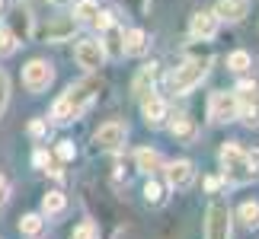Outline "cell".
<instances>
[{
  "mask_svg": "<svg viewBox=\"0 0 259 239\" xmlns=\"http://www.w3.org/2000/svg\"><path fill=\"white\" fill-rule=\"evenodd\" d=\"M93 99H96V86L93 83H74V86H67L61 96L55 99V105H52V118L58 125H71L77 122L90 105H93Z\"/></svg>",
  "mask_w": 259,
  "mask_h": 239,
  "instance_id": "1",
  "label": "cell"
},
{
  "mask_svg": "<svg viewBox=\"0 0 259 239\" xmlns=\"http://www.w3.org/2000/svg\"><path fill=\"white\" fill-rule=\"evenodd\" d=\"M218 159H221V172L231 185H246L256 178L250 169V159H246V150L237 141H227L221 147V153H218Z\"/></svg>",
  "mask_w": 259,
  "mask_h": 239,
  "instance_id": "2",
  "label": "cell"
},
{
  "mask_svg": "<svg viewBox=\"0 0 259 239\" xmlns=\"http://www.w3.org/2000/svg\"><path fill=\"white\" fill-rule=\"evenodd\" d=\"M205 77H208V61H202V57H189V61H183L170 77H166V83H170V93L186 96V93H192Z\"/></svg>",
  "mask_w": 259,
  "mask_h": 239,
  "instance_id": "3",
  "label": "cell"
},
{
  "mask_svg": "<svg viewBox=\"0 0 259 239\" xmlns=\"http://www.w3.org/2000/svg\"><path fill=\"white\" fill-rule=\"evenodd\" d=\"M7 32L13 35L19 45L32 42V35H35V16H32V7H29L26 0H13V4L7 7Z\"/></svg>",
  "mask_w": 259,
  "mask_h": 239,
  "instance_id": "4",
  "label": "cell"
},
{
  "mask_svg": "<svg viewBox=\"0 0 259 239\" xmlns=\"http://www.w3.org/2000/svg\"><path fill=\"white\" fill-rule=\"evenodd\" d=\"M234 99H237V118L246 128H259V86L240 83L234 89Z\"/></svg>",
  "mask_w": 259,
  "mask_h": 239,
  "instance_id": "5",
  "label": "cell"
},
{
  "mask_svg": "<svg viewBox=\"0 0 259 239\" xmlns=\"http://www.w3.org/2000/svg\"><path fill=\"white\" fill-rule=\"evenodd\" d=\"M205 239H231V207L211 201L205 211Z\"/></svg>",
  "mask_w": 259,
  "mask_h": 239,
  "instance_id": "6",
  "label": "cell"
},
{
  "mask_svg": "<svg viewBox=\"0 0 259 239\" xmlns=\"http://www.w3.org/2000/svg\"><path fill=\"white\" fill-rule=\"evenodd\" d=\"M23 83L29 93H45L48 86L55 83V67L45 61V57H32L26 67H23Z\"/></svg>",
  "mask_w": 259,
  "mask_h": 239,
  "instance_id": "7",
  "label": "cell"
},
{
  "mask_svg": "<svg viewBox=\"0 0 259 239\" xmlns=\"http://www.w3.org/2000/svg\"><path fill=\"white\" fill-rule=\"evenodd\" d=\"M208 118L211 125H231L237 122V99H234V89H218V93L208 96Z\"/></svg>",
  "mask_w": 259,
  "mask_h": 239,
  "instance_id": "8",
  "label": "cell"
},
{
  "mask_svg": "<svg viewBox=\"0 0 259 239\" xmlns=\"http://www.w3.org/2000/svg\"><path fill=\"white\" fill-rule=\"evenodd\" d=\"M77 19L74 16H55V19H48L45 23V29L38 32V38L42 42H48V45H61V42H71L74 38V32H77Z\"/></svg>",
  "mask_w": 259,
  "mask_h": 239,
  "instance_id": "9",
  "label": "cell"
},
{
  "mask_svg": "<svg viewBox=\"0 0 259 239\" xmlns=\"http://www.w3.org/2000/svg\"><path fill=\"white\" fill-rule=\"evenodd\" d=\"M125 137H128V128H125L122 122H106V125L96 128L93 144L99 147V150L115 153V150H122V147H125Z\"/></svg>",
  "mask_w": 259,
  "mask_h": 239,
  "instance_id": "10",
  "label": "cell"
},
{
  "mask_svg": "<svg viewBox=\"0 0 259 239\" xmlns=\"http://www.w3.org/2000/svg\"><path fill=\"white\" fill-rule=\"evenodd\" d=\"M74 57L83 71H99V67L106 64V48H103L99 38H83V42H77Z\"/></svg>",
  "mask_w": 259,
  "mask_h": 239,
  "instance_id": "11",
  "label": "cell"
},
{
  "mask_svg": "<svg viewBox=\"0 0 259 239\" xmlns=\"http://www.w3.org/2000/svg\"><path fill=\"white\" fill-rule=\"evenodd\" d=\"M218 29H221V23H218V16L211 10H198L192 16V23H189V35H192L195 42H211L218 35Z\"/></svg>",
  "mask_w": 259,
  "mask_h": 239,
  "instance_id": "12",
  "label": "cell"
},
{
  "mask_svg": "<svg viewBox=\"0 0 259 239\" xmlns=\"http://www.w3.org/2000/svg\"><path fill=\"white\" fill-rule=\"evenodd\" d=\"M163 172H166V185L176 188V192H186V188L195 182V166L189 163V159H176V163L163 166Z\"/></svg>",
  "mask_w": 259,
  "mask_h": 239,
  "instance_id": "13",
  "label": "cell"
},
{
  "mask_svg": "<svg viewBox=\"0 0 259 239\" xmlns=\"http://www.w3.org/2000/svg\"><path fill=\"white\" fill-rule=\"evenodd\" d=\"M211 13L218 16V23H243L250 13V0H218Z\"/></svg>",
  "mask_w": 259,
  "mask_h": 239,
  "instance_id": "14",
  "label": "cell"
},
{
  "mask_svg": "<svg viewBox=\"0 0 259 239\" xmlns=\"http://www.w3.org/2000/svg\"><path fill=\"white\" fill-rule=\"evenodd\" d=\"M141 112H144V122L147 128H160L166 118H170V108H166V99L160 96H154V93H147L141 99Z\"/></svg>",
  "mask_w": 259,
  "mask_h": 239,
  "instance_id": "15",
  "label": "cell"
},
{
  "mask_svg": "<svg viewBox=\"0 0 259 239\" xmlns=\"http://www.w3.org/2000/svg\"><path fill=\"white\" fill-rule=\"evenodd\" d=\"M170 134H173V141H176V144H192L195 137H198V125H195V118H192V115H176L173 122H170Z\"/></svg>",
  "mask_w": 259,
  "mask_h": 239,
  "instance_id": "16",
  "label": "cell"
},
{
  "mask_svg": "<svg viewBox=\"0 0 259 239\" xmlns=\"http://www.w3.org/2000/svg\"><path fill=\"white\" fill-rule=\"evenodd\" d=\"M103 32H106V38H99V42L106 48V57H125V32L118 29V23H112Z\"/></svg>",
  "mask_w": 259,
  "mask_h": 239,
  "instance_id": "17",
  "label": "cell"
},
{
  "mask_svg": "<svg viewBox=\"0 0 259 239\" xmlns=\"http://www.w3.org/2000/svg\"><path fill=\"white\" fill-rule=\"evenodd\" d=\"M151 42H147V32L144 29H128L125 32V54L128 57H144Z\"/></svg>",
  "mask_w": 259,
  "mask_h": 239,
  "instance_id": "18",
  "label": "cell"
},
{
  "mask_svg": "<svg viewBox=\"0 0 259 239\" xmlns=\"http://www.w3.org/2000/svg\"><path fill=\"white\" fill-rule=\"evenodd\" d=\"M135 163H138V169H141V172H147V175L160 172V169L166 166V163H163V156L157 153V150H151V147H141V150L135 153Z\"/></svg>",
  "mask_w": 259,
  "mask_h": 239,
  "instance_id": "19",
  "label": "cell"
},
{
  "mask_svg": "<svg viewBox=\"0 0 259 239\" xmlns=\"http://www.w3.org/2000/svg\"><path fill=\"white\" fill-rule=\"evenodd\" d=\"M154 77H157V67H154V64H151V67H144V71L135 77V86H132V89H135V96H138V99H144L147 93H151Z\"/></svg>",
  "mask_w": 259,
  "mask_h": 239,
  "instance_id": "20",
  "label": "cell"
},
{
  "mask_svg": "<svg viewBox=\"0 0 259 239\" xmlns=\"http://www.w3.org/2000/svg\"><path fill=\"white\" fill-rule=\"evenodd\" d=\"M253 67V57L250 51H243V48H237V51L227 54V71H234V74H246Z\"/></svg>",
  "mask_w": 259,
  "mask_h": 239,
  "instance_id": "21",
  "label": "cell"
},
{
  "mask_svg": "<svg viewBox=\"0 0 259 239\" xmlns=\"http://www.w3.org/2000/svg\"><path fill=\"white\" fill-rule=\"evenodd\" d=\"M96 13H99L96 0H77V4H74V19H77V23H93Z\"/></svg>",
  "mask_w": 259,
  "mask_h": 239,
  "instance_id": "22",
  "label": "cell"
},
{
  "mask_svg": "<svg viewBox=\"0 0 259 239\" xmlns=\"http://www.w3.org/2000/svg\"><path fill=\"white\" fill-rule=\"evenodd\" d=\"M237 217H240L243 226H250V230H256L259 226V201H243L240 211H237Z\"/></svg>",
  "mask_w": 259,
  "mask_h": 239,
  "instance_id": "23",
  "label": "cell"
},
{
  "mask_svg": "<svg viewBox=\"0 0 259 239\" xmlns=\"http://www.w3.org/2000/svg\"><path fill=\"white\" fill-rule=\"evenodd\" d=\"M42 230H45L42 214H26L23 220H19V233H23V236H38Z\"/></svg>",
  "mask_w": 259,
  "mask_h": 239,
  "instance_id": "24",
  "label": "cell"
},
{
  "mask_svg": "<svg viewBox=\"0 0 259 239\" xmlns=\"http://www.w3.org/2000/svg\"><path fill=\"white\" fill-rule=\"evenodd\" d=\"M64 207H67V198H64L61 192H48V195L42 198V211H45L48 217H52V214H61Z\"/></svg>",
  "mask_w": 259,
  "mask_h": 239,
  "instance_id": "25",
  "label": "cell"
},
{
  "mask_svg": "<svg viewBox=\"0 0 259 239\" xmlns=\"http://www.w3.org/2000/svg\"><path fill=\"white\" fill-rule=\"evenodd\" d=\"M144 201L151 204V207H160V204L166 201V195H163V185H160V182H154V178H151V182L144 185Z\"/></svg>",
  "mask_w": 259,
  "mask_h": 239,
  "instance_id": "26",
  "label": "cell"
},
{
  "mask_svg": "<svg viewBox=\"0 0 259 239\" xmlns=\"http://www.w3.org/2000/svg\"><path fill=\"white\" fill-rule=\"evenodd\" d=\"M71 239H99V226H96L93 220H83V223H77V226H74Z\"/></svg>",
  "mask_w": 259,
  "mask_h": 239,
  "instance_id": "27",
  "label": "cell"
},
{
  "mask_svg": "<svg viewBox=\"0 0 259 239\" xmlns=\"http://www.w3.org/2000/svg\"><path fill=\"white\" fill-rule=\"evenodd\" d=\"M16 48H19V42H16V38L7 32V26H4V29H0V57L16 54Z\"/></svg>",
  "mask_w": 259,
  "mask_h": 239,
  "instance_id": "28",
  "label": "cell"
},
{
  "mask_svg": "<svg viewBox=\"0 0 259 239\" xmlns=\"http://www.w3.org/2000/svg\"><path fill=\"white\" fill-rule=\"evenodd\" d=\"M55 153H58V159H61V163H71V159L77 156V147H74V141H61Z\"/></svg>",
  "mask_w": 259,
  "mask_h": 239,
  "instance_id": "29",
  "label": "cell"
},
{
  "mask_svg": "<svg viewBox=\"0 0 259 239\" xmlns=\"http://www.w3.org/2000/svg\"><path fill=\"white\" fill-rule=\"evenodd\" d=\"M7 102H10V80H7V74H4V71H0V115H4Z\"/></svg>",
  "mask_w": 259,
  "mask_h": 239,
  "instance_id": "30",
  "label": "cell"
},
{
  "mask_svg": "<svg viewBox=\"0 0 259 239\" xmlns=\"http://www.w3.org/2000/svg\"><path fill=\"white\" fill-rule=\"evenodd\" d=\"M7 201H10V182H7V175H0V211L7 207Z\"/></svg>",
  "mask_w": 259,
  "mask_h": 239,
  "instance_id": "31",
  "label": "cell"
},
{
  "mask_svg": "<svg viewBox=\"0 0 259 239\" xmlns=\"http://www.w3.org/2000/svg\"><path fill=\"white\" fill-rule=\"evenodd\" d=\"M246 159H250V169H253V175L259 178V147H253V150H246Z\"/></svg>",
  "mask_w": 259,
  "mask_h": 239,
  "instance_id": "32",
  "label": "cell"
},
{
  "mask_svg": "<svg viewBox=\"0 0 259 239\" xmlns=\"http://www.w3.org/2000/svg\"><path fill=\"white\" fill-rule=\"evenodd\" d=\"M221 185H224V178H218V175H208V178H205V188H208L211 195H214V192H218Z\"/></svg>",
  "mask_w": 259,
  "mask_h": 239,
  "instance_id": "33",
  "label": "cell"
},
{
  "mask_svg": "<svg viewBox=\"0 0 259 239\" xmlns=\"http://www.w3.org/2000/svg\"><path fill=\"white\" fill-rule=\"evenodd\" d=\"M35 166H38V169H48V166H52V159H48L45 150H35Z\"/></svg>",
  "mask_w": 259,
  "mask_h": 239,
  "instance_id": "34",
  "label": "cell"
},
{
  "mask_svg": "<svg viewBox=\"0 0 259 239\" xmlns=\"http://www.w3.org/2000/svg\"><path fill=\"white\" fill-rule=\"evenodd\" d=\"M29 131H32L35 137H38V134H45V122H32V125H29Z\"/></svg>",
  "mask_w": 259,
  "mask_h": 239,
  "instance_id": "35",
  "label": "cell"
},
{
  "mask_svg": "<svg viewBox=\"0 0 259 239\" xmlns=\"http://www.w3.org/2000/svg\"><path fill=\"white\" fill-rule=\"evenodd\" d=\"M147 7H151V0H135V10H138V13H144Z\"/></svg>",
  "mask_w": 259,
  "mask_h": 239,
  "instance_id": "36",
  "label": "cell"
},
{
  "mask_svg": "<svg viewBox=\"0 0 259 239\" xmlns=\"http://www.w3.org/2000/svg\"><path fill=\"white\" fill-rule=\"evenodd\" d=\"M55 7H67V4H74V0H52Z\"/></svg>",
  "mask_w": 259,
  "mask_h": 239,
  "instance_id": "37",
  "label": "cell"
},
{
  "mask_svg": "<svg viewBox=\"0 0 259 239\" xmlns=\"http://www.w3.org/2000/svg\"><path fill=\"white\" fill-rule=\"evenodd\" d=\"M0 10H4V0H0Z\"/></svg>",
  "mask_w": 259,
  "mask_h": 239,
  "instance_id": "38",
  "label": "cell"
}]
</instances>
